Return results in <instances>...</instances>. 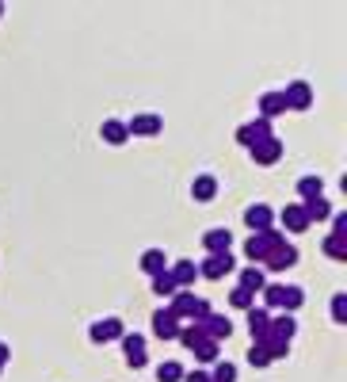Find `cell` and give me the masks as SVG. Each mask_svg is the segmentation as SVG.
<instances>
[{"label":"cell","mask_w":347,"mask_h":382,"mask_svg":"<svg viewBox=\"0 0 347 382\" xmlns=\"http://www.w3.org/2000/svg\"><path fill=\"white\" fill-rule=\"evenodd\" d=\"M191 195H195V203H210L218 195V180H214V176H195Z\"/></svg>","instance_id":"21"},{"label":"cell","mask_w":347,"mask_h":382,"mask_svg":"<svg viewBox=\"0 0 347 382\" xmlns=\"http://www.w3.org/2000/svg\"><path fill=\"white\" fill-rule=\"evenodd\" d=\"M180 291V287H176V279L172 275H153V294H160V299H172V294Z\"/></svg>","instance_id":"28"},{"label":"cell","mask_w":347,"mask_h":382,"mask_svg":"<svg viewBox=\"0 0 347 382\" xmlns=\"http://www.w3.org/2000/svg\"><path fill=\"white\" fill-rule=\"evenodd\" d=\"M279 157H282L279 138H267V141H260V145H252V161H256V165H275Z\"/></svg>","instance_id":"14"},{"label":"cell","mask_w":347,"mask_h":382,"mask_svg":"<svg viewBox=\"0 0 347 382\" xmlns=\"http://www.w3.org/2000/svg\"><path fill=\"white\" fill-rule=\"evenodd\" d=\"M8 356H12V348L4 341H0V371H4V363H8Z\"/></svg>","instance_id":"37"},{"label":"cell","mask_w":347,"mask_h":382,"mask_svg":"<svg viewBox=\"0 0 347 382\" xmlns=\"http://www.w3.org/2000/svg\"><path fill=\"white\" fill-rule=\"evenodd\" d=\"M195 325L207 332V341H218V344L229 341V332H233V321H229V317H222V314H207L202 321H195Z\"/></svg>","instance_id":"5"},{"label":"cell","mask_w":347,"mask_h":382,"mask_svg":"<svg viewBox=\"0 0 347 382\" xmlns=\"http://www.w3.org/2000/svg\"><path fill=\"white\" fill-rule=\"evenodd\" d=\"M282 111H286L282 92H267V96H260V119H267V123H271V119L282 115Z\"/></svg>","instance_id":"18"},{"label":"cell","mask_w":347,"mask_h":382,"mask_svg":"<svg viewBox=\"0 0 347 382\" xmlns=\"http://www.w3.org/2000/svg\"><path fill=\"white\" fill-rule=\"evenodd\" d=\"M183 374H187V371H183V367L176 363V359H168V363H160V367H157V379H160V382H180Z\"/></svg>","instance_id":"29"},{"label":"cell","mask_w":347,"mask_h":382,"mask_svg":"<svg viewBox=\"0 0 347 382\" xmlns=\"http://www.w3.org/2000/svg\"><path fill=\"white\" fill-rule=\"evenodd\" d=\"M0 12H4V4H0Z\"/></svg>","instance_id":"38"},{"label":"cell","mask_w":347,"mask_h":382,"mask_svg":"<svg viewBox=\"0 0 347 382\" xmlns=\"http://www.w3.org/2000/svg\"><path fill=\"white\" fill-rule=\"evenodd\" d=\"M282 100H286V111H306L309 103H313V88H309L306 81H290L286 88H282Z\"/></svg>","instance_id":"3"},{"label":"cell","mask_w":347,"mask_h":382,"mask_svg":"<svg viewBox=\"0 0 347 382\" xmlns=\"http://www.w3.org/2000/svg\"><path fill=\"white\" fill-rule=\"evenodd\" d=\"M229 272H233V257H229V252H218V257H207L202 264H198V275H202V279H225Z\"/></svg>","instance_id":"8"},{"label":"cell","mask_w":347,"mask_h":382,"mask_svg":"<svg viewBox=\"0 0 347 382\" xmlns=\"http://www.w3.org/2000/svg\"><path fill=\"white\" fill-rule=\"evenodd\" d=\"M195 356L202 359V363H218V341H202L195 348Z\"/></svg>","instance_id":"33"},{"label":"cell","mask_w":347,"mask_h":382,"mask_svg":"<svg viewBox=\"0 0 347 382\" xmlns=\"http://www.w3.org/2000/svg\"><path fill=\"white\" fill-rule=\"evenodd\" d=\"M248 314V332H252V341H267V332H271V314H267V310H244Z\"/></svg>","instance_id":"11"},{"label":"cell","mask_w":347,"mask_h":382,"mask_svg":"<svg viewBox=\"0 0 347 382\" xmlns=\"http://www.w3.org/2000/svg\"><path fill=\"white\" fill-rule=\"evenodd\" d=\"M99 138L107 141V145H123L130 134H126V123H118V119H107V123L99 126Z\"/></svg>","instance_id":"22"},{"label":"cell","mask_w":347,"mask_h":382,"mask_svg":"<svg viewBox=\"0 0 347 382\" xmlns=\"http://www.w3.org/2000/svg\"><path fill=\"white\" fill-rule=\"evenodd\" d=\"M324 252H328L332 260H347V252H344V237H339V233H332L328 241H324Z\"/></svg>","instance_id":"32"},{"label":"cell","mask_w":347,"mask_h":382,"mask_svg":"<svg viewBox=\"0 0 347 382\" xmlns=\"http://www.w3.org/2000/svg\"><path fill=\"white\" fill-rule=\"evenodd\" d=\"M229 302H233L237 310H252V306H256V294H252V291H244V287H237V291L229 294Z\"/></svg>","instance_id":"31"},{"label":"cell","mask_w":347,"mask_h":382,"mask_svg":"<svg viewBox=\"0 0 347 382\" xmlns=\"http://www.w3.org/2000/svg\"><path fill=\"white\" fill-rule=\"evenodd\" d=\"M123 332H126V329H123V321H118V317H103V321H96V325L88 329V336H92L96 344H107V341H118Z\"/></svg>","instance_id":"10"},{"label":"cell","mask_w":347,"mask_h":382,"mask_svg":"<svg viewBox=\"0 0 347 382\" xmlns=\"http://www.w3.org/2000/svg\"><path fill=\"white\" fill-rule=\"evenodd\" d=\"M176 341H180L183 348H191V352H195L198 344L207 341V332H202V329H198L195 321H191V325H180V336H176Z\"/></svg>","instance_id":"25"},{"label":"cell","mask_w":347,"mask_h":382,"mask_svg":"<svg viewBox=\"0 0 347 382\" xmlns=\"http://www.w3.org/2000/svg\"><path fill=\"white\" fill-rule=\"evenodd\" d=\"M332 321L347 325V294H336V299H332Z\"/></svg>","instance_id":"34"},{"label":"cell","mask_w":347,"mask_h":382,"mask_svg":"<svg viewBox=\"0 0 347 382\" xmlns=\"http://www.w3.org/2000/svg\"><path fill=\"white\" fill-rule=\"evenodd\" d=\"M294 332H297V321L290 314H282V317H271V332L267 336H275V341H294Z\"/></svg>","instance_id":"19"},{"label":"cell","mask_w":347,"mask_h":382,"mask_svg":"<svg viewBox=\"0 0 347 382\" xmlns=\"http://www.w3.org/2000/svg\"><path fill=\"white\" fill-rule=\"evenodd\" d=\"M264 302H267L271 310H286V314H294V310H302L306 294H302V287H286V283H264Z\"/></svg>","instance_id":"2"},{"label":"cell","mask_w":347,"mask_h":382,"mask_svg":"<svg viewBox=\"0 0 347 382\" xmlns=\"http://www.w3.org/2000/svg\"><path fill=\"white\" fill-rule=\"evenodd\" d=\"M195 302H198V299H195L191 291H176V294H172V306H168V310H172V314L183 321V317L195 314Z\"/></svg>","instance_id":"24"},{"label":"cell","mask_w":347,"mask_h":382,"mask_svg":"<svg viewBox=\"0 0 347 382\" xmlns=\"http://www.w3.org/2000/svg\"><path fill=\"white\" fill-rule=\"evenodd\" d=\"M248 363H252V367H267V363H271V356H267L264 344H252V348H248Z\"/></svg>","instance_id":"35"},{"label":"cell","mask_w":347,"mask_h":382,"mask_svg":"<svg viewBox=\"0 0 347 382\" xmlns=\"http://www.w3.org/2000/svg\"><path fill=\"white\" fill-rule=\"evenodd\" d=\"M271 222H275V214H271V207H264V203H256V207H248V210H244V225H248L252 233L271 230Z\"/></svg>","instance_id":"12"},{"label":"cell","mask_w":347,"mask_h":382,"mask_svg":"<svg viewBox=\"0 0 347 382\" xmlns=\"http://www.w3.org/2000/svg\"><path fill=\"white\" fill-rule=\"evenodd\" d=\"M153 336L176 341V336H180V317H176L172 310H157V314H153Z\"/></svg>","instance_id":"9"},{"label":"cell","mask_w":347,"mask_h":382,"mask_svg":"<svg viewBox=\"0 0 347 382\" xmlns=\"http://www.w3.org/2000/svg\"><path fill=\"white\" fill-rule=\"evenodd\" d=\"M267 138H275V134H271V123H267V119L244 123V126L237 130V141L244 145V150H252V145H260V141H267Z\"/></svg>","instance_id":"4"},{"label":"cell","mask_w":347,"mask_h":382,"mask_svg":"<svg viewBox=\"0 0 347 382\" xmlns=\"http://www.w3.org/2000/svg\"><path fill=\"white\" fill-rule=\"evenodd\" d=\"M180 382H210V374L207 371H191V374H183Z\"/></svg>","instance_id":"36"},{"label":"cell","mask_w":347,"mask_h":382,"mask_svg":"<svg viewBox=\"0 0 347 382\" xmlns=\"http://www.w3.org/2000/svg\"><path fill=\"white\" fill-rule=\"evenodd\" d=\"M264 264L271 268V272H286V268H294V264H297V249H294V245H286V241H282L279 249H275L271 257L264 260Z\"/></svg>","instance_id":"13"},{"label":"cell","mask_w":347,"mask_h":382,"mask_svg":"<svg viewBox=\"0 0 347 382\" xmlns=\"http://www.w3.org/2000/svg\"><path fill=\"white\" fill-rule=\"evenodd\" d=\"M202 245H207V257H218V252H229V245H233V233H229V230H210L207 237H202Z\"/></svg>","instance_id":"17"},{"label":"cell","mask_w":347,"mask_h":382,"mask_svg":"<svg viewBox=\"0 0 347 382\" xmlns=\"http://www.w3.org/2000/svg\"><path fill=\"white\" fill-rule=\"evenodd\" d=\"M210 382H237V367L229 363V359H218L214 374H210Z\"/></svg>","instance_id":"30"},{"label":"cell","mask_w":347,"mask_h":382,"mask_svg":"<svg viewBox=\"0 0 347 382\" xmlns=\"http://www.w3.org/2000/svg\"><path fill=\"white\" fill-rule=\"evenodd\" d=\"M282 241H286V237H282V233L275 230V225H271V230H260V233H252V237L244 241V257L260 268V264H264V260L271 257L275 249H279Z\"/></svg>","instance_id":"1"},{"label":"cell","mask_w":347,"mask_h":382,"mask_svg":"<svg viewBox=\"0 0 347 382\" xmlns=\"http://www.w3.org/2000/svg\"><path fill=\"white\" fill-rule=\"evenodd\" d=\"M302 210H306L309 225H313V222H324V218L332 214V207H328V203L321 199V195H317V199H306V203H302Z\"/></svg>","instance_id":"26"},{"label":"cell","mask_w":347,"mask_h":382,"mask_svg":"<svg viewBox=\"0 0 347 382\" xmlns=\"http://www.w3.org/2000/svg\"><path fill=\"white\" fill-rule=\"evenodd\" d=\"M282 225H286L290 233H306L309 230V218H306V210H302V203H290V207H282Z\"/></svg>","instance_id":"15"},{"label":"cell","mask_w":347,"mask_h":382,"mask_svg":"<svg viewBox=\"0 0 347 382\" xmlns=\"http://www.w3.org/2000/svg\"><path fill=\"white\" fill-rule=\"evenodd\" d=\"M165 130V119L160 115H134L130 123H126V134L130 138H153V134Z\"/></svg>","instance_id":"7"},{"label":"cell","mask_w":347,"mask_h":382,"mask_svg":"<svg viewBox=\"0 0 347 382\" xmlns=\"http://www.w3.org/2000/svg\"><path fill=\"white\" fill-rule=\"evenodd\" d=\"M168 275H172V279H176V287L183 291V287H191V283L198 279V264H195V260H180V264H176Z\"/></svg>","instance_id":"20"},{"label":"cell","mask_w":347,"mask_h":382,"mask_svg":"<svg viewBox=\"0 0 347 382\" xmlns=\"http://www.w3.org/2000/svg\"><path fill=\"white\" fill-rule=\"evenodd\" d=\"M264 268H256V264H248L244 268V272H240V283H237V287H244V291H252V294H256V291H264Z\"/></svg>","instance_id":"23"},{"label":"cell","mask_w":347,"mask_h":382,"mask_svg":"<svg viewBox=\"0 0 347 382\" xmlns=\"http://www.w3.org/2000/svg\"><path fill=\"white\" fill-rule=\"evenodd\" d=\"M141 272H145L149 279H153V275H165L168 272V257L160 249H145L141 252Z\"/></svg>","instance_id":"16"},{"label":"cell","mask_w":347,"mask_h":382,"mask_svg":"<svg viewBox=\"0 0 347 382\" xmlns=\"http://www.w3.org/2000/svg\"><path fill=\"white\" fill-rule=\"evenodd\" d=\"M118 341H123V352H126V363H130V367H145V363H149V356H145V336H141V332H123Z\"/></svg>","instance_id":"6"},{"label":"cell","mask_w":347,"mask_h":382,"mask_svg":"<svg viewBox=\"0 0 347 382\" xmlns=\"http://www.w3.org/2000/svg\"><path fill=\"white\" fill-rule=\"evenodd\" d=\"M297 195H302V199H317V195H324V180L321 176H302V180H297Z\"/></svg>","instance_id":"27"}]
</instances>
